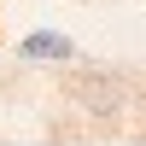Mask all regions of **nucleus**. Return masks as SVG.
Returning a JSON list of instances; mask_svg holds the SVG:
<instances>
[{"label":"nucleus","instance_id":"1","mask_svg":"<svg viewBox=\"0 0 146 146\" xmlns=\"http://www.w3.org/2000/svg\"><path fill=\"white\" fill-rule=\"evenodd\" d=\"M123 100H129V88H123V76H111V70L76 76V105L94 117V123H117V117H123Z\"/></svg>","mask_w":146,"mask_h":146},{"label":"nucleus","instance_id":"2","mask_svg":"<svg viewBox=\"0 0 146 146\" xmlns=\"http://www.w3.org/2000/svg\"><path fill=\"white\" fill-rule=\"evenodd\" d=\"M23 53H29V58H70V41H58V35H35Z\"/></svg>","mask_w":146,"mask_h":146}]
</instances>
